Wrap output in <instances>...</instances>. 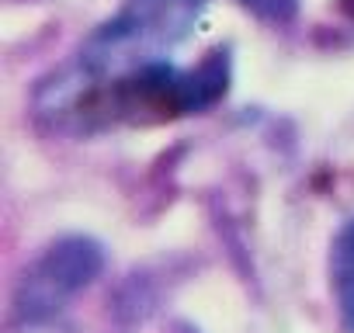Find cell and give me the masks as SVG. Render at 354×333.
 <instances>
[{
	"instance_id": "cell-1",
	"label": "cell",
	"mask_w": 354,
	"mask_h": 333,
	"mask_svg": "<svg viewBox=\"0 0 354 333\" xmlns=\"http://www.w3.org/2000/svg\"><path fill=\"white\" fill-rule=\"evenodd\" d=\"M205 4L209 0H125L80 46L73 63L42 87L39 111L59 118L84 97L170 63L167 56L195 32Z\"/></svg>"
},
{
	"instance_id": "cell-2",
	"label": "cell",
	"mask_w": 354,
	"mask_h": 333,
	"mask_svg": "<svg viewBox=\"0 0 354 333\" xmlns=\"http://www.w3.org/2000/svg\"><path fill=\"white\" fill-rule=\"evenodd\" d=\"M330 274H333V295H337L340 316L354 330V222H347L333 243Z\"/></svg>"
},
{
	"instance_id": "cell-3",
	"label": "cell",
	"mask_w": 354,
	"mask_h": 333,
	"mask_svg": "<svg viewBox=\"0 0 354 333\" xmlns=\"http://www.w3.org/2000/svg\"><path fill=\"white\" fill-rule=\"evenodd\" d=\"M240 4H243L254 18L271 21V25H285V21H292L295 11H299V0H240Z\"/></svg>"
}]
</instances>
